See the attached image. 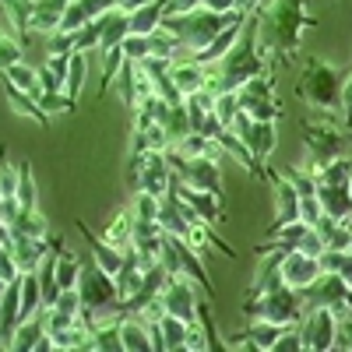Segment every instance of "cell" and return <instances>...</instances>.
<instances>
[{
  "label": "cell",
  "mask_w": 352,
  "mask_h": 352,
  "mask_svg": "<svg viewBox=\"0 0 352 352\" xmlns=\"http://www.w3.org/2000/svg\"><path fill=\"white\" fill-rule=\"evenodd\" d=\"M257 25H261V14L250 11L236 43H232V50L222 56L219 64L204 67V88H208L212 96L219 92H236L240 85H247L250 78L257 74H268V56H264L257 50Z\"/></svg>",
  "instance_id": "6da1fadb"
},
{
  "label": "cell",
  "mask_w": 352,
  "mask_h": 352,
  "mask_svg": "<svg viewBox=\"0 0 352 352\" xmlns=\"http://www.w3.org/2000/svg\"><path fill=\"white\" fill-rule=\"evenodd\" d=\"M257 14V50L264 56H292L300 50L303 32L317 25L307 14V0H264Z\"/></svg>",
  "instance_id": "7a4b0ae2"
},
{
  "label": "cell",
  "mask_w": 352,
  "mask_h": 352,
  "mask_svg": "<svg viewBox=\"0 0 352 352\" xmlns=\"http://www.w3.org/2000/svg\"><path fill=\"white\" fill-rule=\"evenodd\" d=\"M243 18H247V11H240V8H232V11L194 8V11H187V14H162L159 28H166V32L176 36V43H180V56H176V60H184V56H190V53H197V50L208 46L226 25H236V21H243Z\"/></svg>",
  "instance_id": "3957f363"
},
{
  "label": "cell",
  "mask_w": 352,
  "mask_h": 352,
  "mask_svg": "<svg viewBox=\"0 0 352 352\" xmlns=\"http://www.w3.org/2000/svg\"><path fill=\"white\" fill-rule=\"evenodd\" d=\"M296 92L307 106H314L320 113H335L342 106V71L328 60H320V56H307Z\"/></svg>",
  "instance_id": "277c9868"
},
{
  "label": "cell",
  "mask_w": 352,
  "mask_h": 352,
  "mask_svg": "<svg viewBox=\"0 0 352 352\" xmlns=\"http://www.w3.org/2000/svg\"><path fill=\"white\" fill-rule=\"evenodd\" d=\"M300 131H303V141H307V169H320L342 155H352V131L345 127H335V124H324V120H300Z\"/></svg>",
  "instance_id": "5b68a950"
},
{
  "label": "cell",
  "mask_w": 352,
  "mask_h": 352,
  "mask_svg": "<svg viewBox=\"0 0 352 352\" xmlns=\"http://www.w3.org/2000/svg\"><path fill=\"white\" fill-rule=\"evenodd\" d=\"M159 264L169 275H184L194 285H201L208 296L215 300V282L208 278V268H204V257L187 243V236H173V232H162V250H159Z\"/></svg>",
  "instance_id": "8992f818"
},
{
  "label": "cell",
  "mask_w": 352,
  "mask_h": 352,
  "mask_svg": "<svg viewBox=\"0 0 352 352\" xmlns=\"http://www.w3.org/2000/svg\"><path fill=\"white\" fill-rule=\"evenodd\" d=\"M243 314L247 317H264V320H275V324H300L303 317V300L292 285H275L261 296H247L243 303Z\"/></svg>",
  "instance_id": "52a82bcc"
},
{
  "label": "cell",
  "mask_w": 352,
  "mask_h": 352,
  "mask_svg": "<svg viewBox=\"0 0 352 352\" xmlns=\"http://www.w3.org/2000/svg\"><path fill=\"white\" fill-rule=\"evenodd\" d=\"M127 184L131 190H148L155 197H162L173 184V169L166 162L162 152H138L131 155V166H127Z\"/></svg>",
  "instance_id": "ba28073f"
},
{
  "label": "cell",
  "mask_w": 352,
  "mask_h": 352,
  "mask_svg": "<svg viewBox=\"0 0 352 352\" xmlns=\"http://www.w3.org/2000/svg\"><path fill=\"white\" fill-rule=\"evenodd\" d=\"M300 300L307 307H328L335 314H352V289L345 285L338 272H320L317 282L300 289Z\"/></svg>",
  "instance_id": "9c48e42d"
},
{
  "label": "cell",
  "mask_w": 352,
  "mask_h": 352,
  "mask_svg": "<svg viewBox=\"0 0 352 352\" xmlns=\"http://www.w3.org/2000/svg\"><path fill=\"white\" fill-rule=\"evenodd\" d=\"M240 96V109L250 116V120H278L282 106L275 102V78L272 74H257L247 85L236 88Z\"/></svg>",
  "instance_id": "30bf717a"
},
{
  "label": "cell",
  "mask_w": 352,
  "mask_h": 352,
  "mask_svg": "<svg viewBox=\"0 0 352 352\" xmlns=\"http://www.w3.org/2000/svg\"><path fill=\"white\" fill-rule=\"evenodd\" d=\"M335 324H338V314L328 307H303L300 317V338L307 352H331L335 349Z\"/></svg>",
  "instance_id": "8fae6325"
},
{
  "label": "cell",
  "mask_w": 352,
  "mask_h": 352,
  "mask_svg": "<svg viewBox=\"0 0 352 352\" xmlns=\"http://www.w3.org/2000/svg\"><path fill=\"white\" fill-rule=\"evenodd\" d=\"M229 131L243 138V144L250 148V155H254L261 166L272 159V152H275V120H250V116L240 109L236 120L229 124Z\"/></svg>",
  "instance_id": "7c38bea8"
},
{
  "label": "cell",
  "mask_w": 352,
  "mask_h": 352,
  "mask_svg": "<svg viewBox=\"0 0 352 352\" xmlns=\"http://www.w3.org/2000/svg\"><path fill=\"white\" fill-rule=\"evenodd\" d=\"M159 303H162V314H173L194 324L197 320V300H194V282L184 278V275H169L162 292H159Z\"/></svg>",
  "instance_id": "4fadbf2b"
},
{
  "label": "cell",
  "mask_w": 352,
  "mask_h": 352,
  "mask_svg": "<svg viewBox=\"0 0 352 352\" xmlns=\"http://www.w3.org/2000/svg\"><path fill=\"white\" fill-rule=\"evenodd\" d=\"M173 176H180L184 184L197 187V190H208V194H219L222 197V166L219 159L212 155H201V159H187L180 173H173Z\"/></svg>",
  "instance_id": "5bb4252c"
},
{
  "label": "cell",
  "mask_w": 352,
  "mask_h": 352,
  "mask_svg": "<svg viewBox=\"0 0 352 352\" xmlns=\"http://www.w3.org/2000/svg\"><path fill=\"white\" fill-rule=\"evenodd\" d=\"M320 278V261L314 254H303V250H282V282L292 285V289H307L310 282Z\"/></svg>",
  "instance_id": "9a60e30c"
},
{
  "label": "cell",
  "mask_w": 352,
  "mask_h": 352,
  "mask_svg": "<svg viewBox=\"0 0 352 352\" xmlns=\"http://www.w3.org/2000/svg\"><path fill=\"white\" fill-rule=\"evenodd\" d=\"M169 190H176L180 194L190 208L208 222V226H222L226 219H222V197L219 194H208V190H197V187H190V184H184L180 176H173V184H169Z\"/></svg>",
  "instance_id": "2e32d148"
},
{
  "label": "cell",
  "mask_w": 352,
  "mask_h": 352,
  "mask_svg": "<svg viewBox=\"0 0 352 352\" xmlns=\"http://www.w3.org/2000/svg\"><path fill=\"white\" fill-rule=\"evenodd\" d=\"M78 232H81V240H85L88 254H92V261L99 264L102 272H109V275L116 278V272L124 268V250H120V247H113V243H109V240H102V236H96V232L88 229L81 219H78Z\"/></svg>",
  "instance_id": "e0dca14e"
},
{
  "label": "cell",
  "mask_w": 352,
  "mask_h": 352,
  "mask_svg": "<svg viewBox=\"0 0 352 352\" xmlns=\"http://www.w3.org/2000/svg\"><path fill=\"white\" fill-rule=\"evenodd\" d=\"M109 11H116V0H71L56 32H78L81 25L96 21L99 14H109Z\"/></svg>",
  "instance_id": "ac0fdd59"
},
{
  "label": "cell",
  "mask_w": 352,
  "mask_h": 352,
  "mask_svg": "<svg viewBox=\"0 0 352 352\" xmlns=\"http://www.w3.org/2000/svg\"><path fill=\"white\" fill-rule=\"evenodd\" d=\"M50 250H53V240H46V236H18V240L11 243V254H14L18 272H36Z\"/></svg>",
  "instance_id": "d6986e66"
},
{
  "label": "cell",
  "mask_w": 352,
  "mask_h": 352,
  "mask_svg": "<svg viewBox=\"0 0 352 352\" xmlns=\"http://www.w3.org/2000/svg\"><path fill=\"white\" fill-rule=\"evenodd\" d=\"M317 201L331 219H338V222L352 219V190H349V184H317Z\"/></svg>",
  "instance_id": "ffe728a7"
},
{
  "label": "cell",
  "mask_w": 352,
  "mask_h": 352,
  "mask_svg": "<svg viewBox=\"0 0 352 352\" xmlns=\"http://www.w3.org/2000/svg\"><path fill=\"white\" fill-rule=\"evenodd\" d=\"M120 342H124V352H152L148 320H141L138 314H124L120 317Z\"/></svg>",
  "instance_id": "44dd1931"
},
{
  "label": "cell",
  "mask_w": 352,
  "mask_h": 352,
  "mask_svg": "<svg viewBox=\"0 0 352 352\" xmlns=\"http://www.w3.org/2000/svg\"><path fill=\"white\" fill-rule=\"evenodd\" d=\"M215 141H219V148H222L226 155H236V162H240L250 176H264V166L250 155V148L243 144V138H240V134H232L229 127H222V131L215 134Z\"/></svg>",
  "instance_id": "7402d4cb"
},
{
  "label": "cell",
  "mask_w": 352,
  "mask_h": 352,
  "mask_svg": "<svg viewBox=\"0 0 352 352\" xmlns=\"http://www.w3.org/2000/svg\"><path fill=\"white\" fill-rule=\"evenodd\" d=\"M169 78H173L176 92H180L184 99H187L190 92H197V88H204V67L194 64V60H173Z\"/></svg>",
  "instance_id": "603a6c76"
},
{
  "label": "cell",
  "mask_w": 352,
  "mask_h": 352,
  "mask_svg": "<svg viewBox=\"0 0 352 352\" xmlns=\"http://www.w3.org/2000/svg\"><path fill=\"white\" fill-rule=\"evenodd\" d=\"M0 81H4V96L11 99V106H14V113H18V116H32V120H36L39 127H50V116L39 109V102H36L32 96L21 92V88H18V85H11L8 78H0Z\"/></svg>",
  "instance_id": "cb8c5ba5"
},
{
  "label": "cell",
  "mask_w": 352,
  "mask_h": 352,
  "mask_svg": "<svg viewBox=\"0 0 352 352\" xmlns=\"http://www.w3.org/2000/svg\"><path fill=\"white\" fill-rule=\"evenodd\" d=\"M166 14V0H148L144 8L131 11V36H152Z\"/></svg>",
  "instance_id": "d4e9b609"
},
{
  "label": "cell",
  "mask_w": 352,
  "mask_h": 352,
  "mask_svg": "<svg viewBox=\"0 0 352 352\" xmlns=\"http://www.w3.org/2000/svg\"><path fill=\"white\" fill-rule=\"evenodd\" d=\"M162 131H166L169 144L184 141V138L194 131V127H190V116H187V106H184V102H169V109H166V116H162Z\"/></svg>",
  "instance_id": "484cf974"
},
{
  "label": "cell",
  "mask_w": 352,
  "mask_h": 352,
  "mask_svg": "<svg viewBox=\"0 0 352 352\" xmlns=\"http://www.w3.org/2000/svg\"><path fill=\"white\" fill-rule=\"evenodd\" d=\"M46 335V328H43V314L39 317H28V320H21V324L14 328V335H11V349L14 352H36V342Z\"/></svg>",
  "instance_id": "4316f807"
},
{
  "label": "cell",
  "mask_w": 352,
  "mask_h": 352,
  "mask_svg": "<svg viewBox=\"0 0 352 352\" xmlns=\"http://www.w3.org/2000/svg\"><path fill=\"white\" fill-rule=\"evenodd\" d=\"M8 229H11V236H14V240H18V236H46V232H50V226H46V219H43L39 208H32V212H18L14 222H11Z\"/></svg>",
  "instance_id": "83f0119b"
},
{
  "label": "cell",
  "mask_w": 352,
  "mask_h": 352,
  "mask_svg": "<svg viewBox=\"0 0 352 352\" xmlns=\"http://www.w3.org/2000/svg\"><path fill=\"white\" fill-rule=\"evenodd\" d=\"M159 328H162V342H166V352H176V349H187V331L190 324L173 314H162L159 317Z\"/></svg>",
  "instance_id": "f1b7e54d"
},
{
  "label": "cell",
  "mask_w": 352,
  "mask_h": 352,
  "mask_svg": "<svg viewBox=\"0 0 352 352\" xmlns=\"http://www.w3.org/2000/svg\"><path fill=\"white\" fill-rule=\"evenodd\" d=\"M18 166H21V176H18V194H14V201H18L21 212H32V208H39L36 173H32V166H28V162H18Z\"/></svg>",
  "instance_id": "f546056e"
},
{
  "label": "cell",
  "mask_w": 352,
  "mask_h": 352,
  "mask_svg": "<svg viewBox=\"0 0 352 352\" xmlns=\"http://www.w3.org/2000/svg\"><path fill=\"white\" fill-rule=\"evenodd\" d=\"M0 78H8L11 85H18L21 88V92H28V96H39L43 92V85H39V71H32V67H28L25 60H18V64H11L4 74H0Z\"/></svg>",
  "instance_id": "4dcf8cb0"
},
{
  "label": "cell",
  "mask_w": 352,
  "mask_h": 352,
  "mask_svg": "<svg viewBox=\"0 0 352 352\" xmlns=\"http://www.w3.org/2000/svg\"><path fill=\"white\" fill-rule=\"evenodd\" d=\"M131 236H134V212H131V208H124L120 215H116V219L109 222V229L102 232V240H109L113 247H120V250H124V247L131 243Z\"/></svg>",
  "instance_id": "1f68e13d"
},
{
  "label": "cell",
  "mask_w": 352,
  "mask_h": 352,
  "mask_svg": "<svg viewBox=\"0 0 352 352\" xmlns=\"http://www.w3.org/2000/svg\"><path fill=\"white\" fill-rule=\"evenodd\" d=\"M314 176V184H349V176H352V155H342L328 166H320L310 173Z\"/></svg>",
  "instance_id": "d6a6232c"
},
{
  "label": "cell",
  "mask_w": 352,
  "mask_h": 352,
  "mask_svg": "<svg viewBox=\"0 0 352 352\" xmlns=\"http://www.w3.org/2000/svg\"><path fill=\"white\" fill-rule=\"evenodd\" d=\"M85 71H88V53L74 50V53H71V67H67V78H64V85H67V96H71L74 102H78L81 88H85Z\"/></svg>",
  "instance_id": "836d02e7"
},
{
  "label": "cell",
  "mask_w": 352,
  "mask_h": 352,
  "mask_svg": "<svg viewBox=\"0 0 352 352\" xmlns=\"http://www.w3.org/2000/svg\"><path fill=\"white\" fill-rule=\"evenodd\" d=\"M18 176H21V166L8 162V148L0 144V197H14L18 194Z\"/></svg>",
  "instance_id": "e575fe53"
},
{
  "label": "cell",
  "mask_w": 352,
  "mask_h": 352,
  "mask_svg": "<svg viewBox=\"0 0 352 352\" xmlns=\"http://www.w3.org/2000/svg\"><path fill=\"white\" fill-rule=\"evenodd\" d=\"M36 102H39V109H43L46 116H50V113H74V106H78L67 92H39Z\"/></svg>",
  "instance_id": "d590c367"
},
{
  "label": "cell",
  "mask_w": 352,
  "mask_h": 352,
  "mask_svg": "<svg viewBox=\"0 0 352 352\" xmlns=\"http://www.w3.org/2000/svg\"><path fill=\"white\" fill-rule=\"evenodd\" d=\"M236 113H240V96L236 92H219L215 96V116L222 120V127H229L232 120H236Z\"/></svg>",
  "instance_id": "8d00e7d4"
},
{
  "label": "cell",
  "mask_w": 352,
  "mask_h": 352,
  "mask_svg": "<svg viewBox=\"0 0 352 352\" xmlns=\"http://www.w3.org/2000/svg\"><path fill=\"white\" fill-rule=\"evenodd\" d=\"M152 50H148V36H127L124 39V56L127 60H144Z\"/></svg>",
  "instance_id": "74e56055"
},
{
  "label": "cell",
  "mask_w": 352,
  "mask_h": 352,
  "mask_svg": "<svg viewBox=\"0 0 352 352\" xmlns=\"http://www.w3.org/2000/svg\"><path fill=\"white\" fill-rule=\"evenodd\" d=\"M335 349H349V352H352V314H338V324H335Z\"/></svg>",
  "instance_id": "f35d334b"
},
{
  "label": "cell",
  "mask_w": 352,
  "mask_h": 352,
  "mask_svg": "<svg viewBox=\"0 0 352 352\" xmlns=\"http://www.w3.org/2000/svg\"><path fill=\"white\" fill-rule=\"evenodd\" d=\"M320 215H324V208H320L317 194H303V197H300V219H303L307 226H314Z\"/></svg>",
  "instance_id": "ab89813d"
},
{
  "label": "cell",
  "mask_w": 352,
  "mask_h": 352,
  "mask_svg": "<svg viewBox=\"0 0 352 352\" xmlns=\"http://www.w3.org/2000/svg\"><path fill=\"white\" fill-rule=\"evenodd\" d=\"M342 106H345L342 124H345V131H352V71H349V78H342Z\"/></svg>",
  "instance_id": "60d3db41"
},
{
  "label": "cell",
  "mask_w": 352,
  "mask_h": 352,
  "mask_svg": "<svg viewBox=\"0 0 352 352\" xmlns=\"http://www.w3.org/2000/svg\"><path fill=\"white\" fill-rule=\"evenodd\" d=\"M39 85H43V92H64V78L53 74L46 64L39 67Z\"/></svg>",
  "instance_id": "b9f144b4"
},
{
  "label": "cell",
  "mask_w": 352,
  "mask_h": 352,
  "mask_svg": "<svg viewBox=\"0 0 352 352\" xmlns=\"http://www.w3.org/2000/svg\"><path fill=\"white\" fill-rule=\"evenodd\" d=\"M46 67H50L53 74H60V78H67V67H71V56H67V53H50V56H46Z\"/></svg>",
  "instance_id": "7bdbcfd3"
},
{
  "label": "cell",
  "mask_w": 352,
  "mask_h": 352,
  "mask_svg": "<svg viewBox=\"0 0 352 352\" xmlns=\"http://www.w3.org/2000/svg\"><path fill=\"white\" fill-rule=\"evenodd\" d=\"M194 8H201V0H166V14H187Z\"/></svg>",
  "instance_id": "ee69618b"
},
{
  "label": "cell",
  "mask_w": 352,
  "mask_h": 352,
  "mask_svg": "<svg viewBox=\"0 0 352 352\" xmlns=\"http://www.w3.org/2000/svg\"><path fill=\"white\" fill-rule=\"evenodd\" d=\"M338 275L345 278V285L352 289V250H345L342 254V261H338Z\"/></svg>",
  "instance_id": "f6af8a7d"
},
{
  "label": "cell",
  "mask_w": 352,
  "mask_h": 352,
  "mask_svg": "<svg viewBox=\"0 0 352 352\" xmlns=\"http://www.w3.org/2000/svg\"><path fill=\"white\" fill-rule=\"evenodd\" d=\"M201 8H208V11H232V8H236V0H201Z\"/></svg>",
  "instance_id": "bcb514c9"
},
{
  "label": "cell",
  "mask_w": 352,
  "mask_h": 352,
  "mask_svg": "<svg viewBox=\"0 0 352 352\" xmlns=\"http://www.w3.org/2000/svg\"><path fill=\"white\" fill-rule=\"evenodd\" d=\"M4 289H8V282H4V278H0V296H4Z\"/></svg>",
  "instance_id": "7dc6e473"
},
{
  "label": "cell",
  "mask_w": 352,
  "mask_h": 352,
  "mask_svg": "<svg viewBox=\"0 0 352 352\" xmlns=\"http://www.w3.org/2000/svg\"><path fill=\"white\" fill-rule=\"evenodd\" d=\"M349 190H352V176H349Z\"/></svg>",
  "instance_id": "c3c4849f"
},
{
  "label": "cell",
  "mask_w": 352,
  "mask_h": 352,
  "mask_svg": "<svg viewBox=\"0 0 352 352\" xmlns=\"http://www.w3.org/2000/svg\"><path fill=\"white\" fill-rule=\"evenodd\" d=\"M0 201H4V197H0Z\"/></svg>",
  "instance_id": "681fc988"
}]
</instances>
